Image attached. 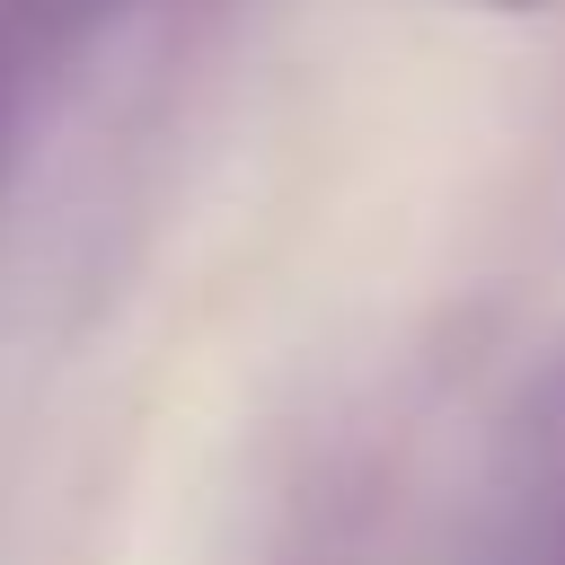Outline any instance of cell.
Here are the masks:
<instances>
[{"label": "cell", "instance_id": "6da1fadb", "mask_svg": "<svg viewBox=\"0 0 565 565\" xmlns=\"http://www.w3.org/2000/svg\"><path fill=\"white\" fill-rule=\"evenodd\" d=\"M486 9H556V0H486Z\"/></svg>", "mask_w": 565, "mask_h": 565}]
</instances>
